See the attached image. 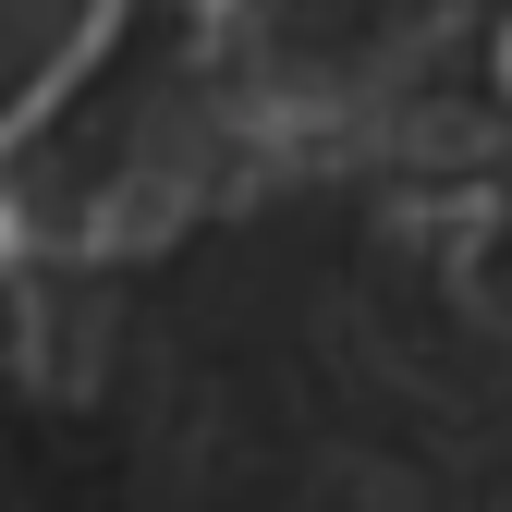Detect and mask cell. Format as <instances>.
Here are the masks:
<instances>
[{"mask_svg": "<svg viewBox=\"0 0 512 512\" xmlns=\"http://www.w3.org/2000/svg\"><path fill=\"white\" fill-rule=\"evenodd\" d=\"M500 98H512V25H500Z\"/></svg>", "mask_w": 512, "mask_h": 512, "instance_id": "1", "label": "cell"}]
</instances>
